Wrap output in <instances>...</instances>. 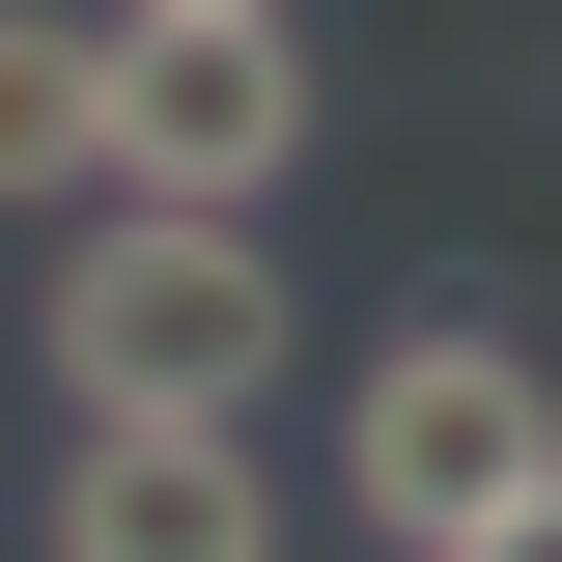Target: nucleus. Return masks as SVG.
<instances>
[{"label":"nucleus","instance_id":"f03ea898","mask_svg":"<svg viewBox=\"0 0 562 562\" xmlns=\"http://www.w3.org/2000/svg\"><path fill=\"white\" fill-rule=\"evenodd\" d=\"M562 479V366L535 338H479V310H422V338H366V394H338V506L394 562H450L479 506H535Z\"/></svg>","mask_w":562,"mask_h":562},{"label":"nucleus","instance_id":"0eeeda50","mask_svg":"<svg viewBox=\"0 0 562 562\" xmlns=\"http://www.w3.org/2000/svg\"><path fill=\"white\" fill-rule=\"evenodd\" d=\"M113 29H281V0H113Z\"/></svg>","mask_w":562,"mask_h":562},{"label":"nucleus","instance_id":"7ed1b4c3","mask_svg":"<svg viewBox=\"0 0 562 562\" xmlns=\"http://www.w3.org/2000/svg\"><path fill=\"white\" fill-rule=\"evenodd\" d=\"M281 169H310V57H281V29H113V198L254 225Z\"/></svg>","mask_w":562,"mask_h":562},{"label":"nucleus","instance_id":"39448f33","mask_svg":"<svg viewBox=\"0 0 562 562\" xmlns=\"http://www.w3.org/2000/svg\"><path fill=\"white\" fill-rule=\"evenodd\" d=\"M0 198H113V0H0Z\"/></svg>","mask_w":562,"mask_h":562},{"label":"nucleus","instance_id":"423d86ee","mask_svg":"<svg viewBox=\"0 0 562 562\" xmlns=\"http://www.w3.org/2000/svg\"><path fill=\"white\" fill-rule=\"evenodd\" d=\"M450 562H562V479H535V506H479V535H450Z\"/></svg>","mask_w":562,"mask_h":562},{"label":"nucleus","instance_id":"f257e3e1","mask_svg":"<svg viewBox=\"0 0 562 562\" xmlns=\"http://www.w3.org/2000/svg\"><path fill=\"white\" fill-rule=\"evenodd\" d=\"M281 366H310V281H281L254 225L85 198V254H57V394H85V422H254Z\"/></svg>","mask_w":562,"mask_h":562},{"label":"nucleus","instance_id":"20e7f679","mask_svg":"<svg viewBox=\"0 0 562 562\" xmlns=\"http://www.w3.org/2000/svg\"><path fill=\"white\" fill-rule=\"evenodd\" d=\"M57 562H281L254 422H85L57 450Z\"/></svg>","mask_w":562,"mask_h":562}]
</instances>
